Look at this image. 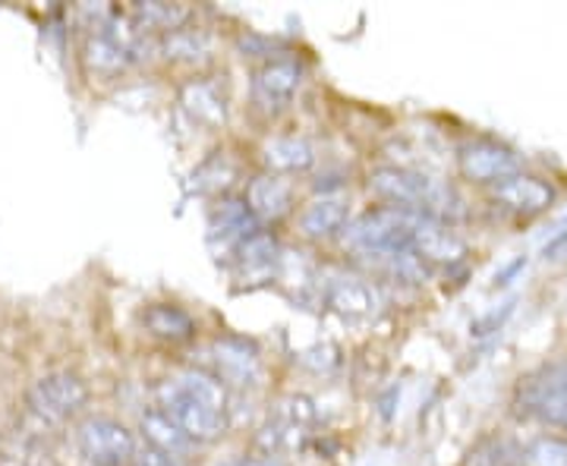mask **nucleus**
<instances>
[{
    "instance_id": "1",
    "label": "nucleus",
    "mask_w": 567,
    "mask_h": 466,
    "mask_svg": "<svg viewBox=\"0 0 567 466\" xmlns=\"http://www.w3.org/2000/svg\"><path fill=\"white\" fill-rule=\"evenodd\" d=\"M344 249L363 262H382L398 256H413L423 265H447L461 259L464 246L439 218L404 211V208H372L347 224Z\"/></svg>"
},
{
    "instance_id": "2",
    "label": "nucleus",
    "mask_w": 567,
    "mask_h": 466,
    "mask_svg": "<svg viewBox=\"0 0 567 466\" xmlns=\"http://www.w3.org/2000/svg\"><path fill=\"white\" fill-rule=\"evenodd\" d=\"M155 406L189 442H215L227 428V391L203 369H183L155 391Z\"/></svg>"
},
{
    "instance_id": "3",
    "label": "nucleus",
    "mask_w": 567,
    "mask_h": 466,
    "mask_svg": "<svg viewBox=\"0 0 567 466\" xmlns=\"http://www.w3.org/2000/svg\"><path fill=\"white\" fill-rule=\"evenodd\" d=\"M369 189L379 199H385L391 208H404V211H416L429 218H435L451 203V193L442 183L416 170H401V167H379L369 177Z\"/></svg>"
},
{
    "instance_id": "4",
    "label": "nucleus",
    "mask_w": 567,
    "mask_h": 466,
    "mask_svg": "<svg viewBox=\"0 0 567 466\" xmlns=\"http://www.w3.org/2000/svg\"><path fill=\"white\" fill-rule=\"evenodd\" d=\"M85 404H89V387L73 372L41 375L39 382L32 385V391H29L32 413L39 420H44V423H51V426H61L66 420H73L76 413H82Z\"/></svg>"
},
{
    "instance_id": "5",
    "label": "nucleus",
    "mask_w": 567,
    "mask_h": 466,
    "mask_svg": "<svg viewBox=\"0 0 567 466\" xmlns=\"http://www.w3.org/2000/svg\"><path fill=\"white\" fill-rule=\"evenodd\" d=\"M76 442L92 466H126L136 457L133 432L111 416H89L76 432Z\"/></svg>"
},
{
    "instance_id": "6",
    "label": "nucleus",
    "mask_w": 567,
    "mask_h": 466,
    "mask_svg": "<svg viewBox=\"0 0 567 466\" xmlns=\"http://www.w3.org/2000/svg\"><path fill=\"white\" fill-rule=\"evenodd\" d=\"M303 89V66L293 58H275L262 63L252 76V104L265 117L284 114Z\"/></svg>"
},
{
    "instance_id": "7",
    "label": "nucleus",
    "mask_w": 567,
    "mask_h": 466,
    "mask_svg": "<svg viewBox=\"0 0 567 466\" xmlns=\"http://www.w3.org/2000/svg\"><path fill=\"white\" fill-rule=\"evenodd\" d=\"M316 423V410L306 397H287L271 410L268 423L262 426L259 445H262L265 457H275L281 451H293L309 438V428Z\"/></svg>"
},
{
    "instance_id": "8",
    "label": "nucleus",
    "mask_w": 567,
    "mask_h": 466,
    "mask_svg": "<svg viewBox=\"0 0 567 466\" xmlns=\"http://www.w3.org/2000/svg\"><path fill=\"white\" fill-rule=\"evenodd\" d=\"M524 404L529 413L567 428V363L548 365L533 375L524 387Z\"/></svg>"
},
{
    "instance_id": "9",
    "label": "nucleus",
    "mask_w": 567,
    "mask_h": 466,
    "mask_svg": "<svg viewBox=\"0 0 567 466\" xmlns=\"http://www.w3.org/2000/svg\"><path fill=\"white\" fill-rule=\"evenodd\" d=\"M256 234H259V221L252 218L244 199H224L215 205V211L208 218V244L215 252H224V256L237 252Z\"/></svg>"
},
{
    "instance_id": "10",
    "label": "nucleus",
    "mask_w": 567,
    "mask_h": 466,
    "mask_svg": "<svg viewBox=\"0 0 567 466\" xmlns=\"http://www.w3.org/2000/svg\"><path fill=\"white\" fill-rule=\"evenodd\" d=\"M324 303L331 306V312H338L347 322H365L379 312L382 297L375 284H369L365 278L353 275H334L324 290Z\"/></svg>"
},
{
    "instance_id": "11",
    "label": "nucleus",
    "mask_w": 567,
    "mask_h": 466,
    "mask_svg": "<svg viewBox=\"0 0 567 466\" xmlns=\"http://www.w3.org/2000/svg\"><path fill=\"white\" fill-rule=\"evenodd\" d=\"M246 208L252 211V218L259 224L281 221L284 215H290L293 208V186L287 177L262 174L246 186Z\"/></svg>"
},
{
    "instance_id": "12",
    "label": "nucleus",
    "mask_w": 567,
    "mask_h": 466,
    "mask_svg": "<svg viewBox=\"0 0 567 466\" xmlns=\"http://www.w3.org/2000/svg\"><path fill=\"white\" fill-rule=\"evenodd\" d=\"M208 356H212V375L218 382H234V385H256L259 375H262V365L256 350H249L240 341H218V344L208 346Z\"/></svg>"
},
{
    "instance_id": "13",
    "label": "nucleus",
    "mask_w": 567,
    "mask_h": 466,
    "mask_svg": "<svg viewBox=\"0 0 567 466\" xmlns=\"http://www.w3.org/2000/svg\"><path fill=\"white\" fill-rule=\"evenodd\" d=\"M350 215V203L341 193H324L319 199L306 205L303 215H300V230H303L309 240H328L334 234H341Z\"/></svg>"
},
{
    "instance_id": "14",
    "label": "nucleus",
    "mask_w": 567,
    "mask_h": 466,
    "mask_svg": "<svg viewBox=\"0 0 567 466\" xmlns=\"http://www.w3.org/2000/svg\"><path fill=\"white\" fill-rule=\"evenodd\" d=\"M262 162L275 177L306 174L316 164V148L303 136H275L262 145Z\"/></svg>"
},
{
    "instance_id": "15",
    "label": "nucleus",
    "mask_w": 567,
    "mask_h": 466,
    "mask_svg": "<svg viewBox=\"0 0 567 466\" xmlns=\"http://www.w3.org/2000/svg\"><path fill=\"white\" fill-rule=\"evenodd\" d=\"M461 164H464L466 177H473V180H495L502 183L505 177L514 174V155L505 152V148H498V145H488V143H476L466 148L464 155H461Z\"/></svg>"
},
{
    "instance_id": "16",
    "label": "nucleus",
    "mask_w": 567,
    "mask_h": 466,
    "mask_svg": "<svg viewBox=\"0 0 567 466\" xmlns=\"http://www.w3.org/2000/svg\"><path fill=\"white\" fill-rule=\"evenodd\" d=\"M212 48L215 41L203 29H177V32H167L158 41V51H162L167 61L174 63H203L212 58Z\"/></svg>"
},
{
    "instance_id": "17",
    "label": "nucleus",
    "mask_w": 567,
    "mask_h": 466,
    "mask_svg": "<svg viewBox=\"0 0 567 466\" xmlns=\"http://www.w3.org/2000/svg\"><path fill=\"white\" fill-rule=\"evenodd\" d=\"M234 256H237L240 271H244L246 278H252V281L275 275V268L281 265V249H278V244H275L268 234H262V230H259L256 237H249Z\"/></svg>"
},
{
    "instance_id": "18",
    "label": "nucleus",
    "mask_w": 567,
    "mask_h": 466,
    "mask_svg": "<svg viewBox=\"0 0 567 466\" xmlns=\"http://www.w3.org/2000/svg\"><path fill=\"white\" fill-rule=\"evenodd\" d=\"M142 435L152 442V451H162L167 457H177L181 451L189 447V438H186L181 428L171 423V416L162 413L155 404L142 413Z\"/></svg>"
},
{
    "instance_id": "19",
    "label": "nucleus",
    "mask_w": 567,
    "mask_h": 466,
    "mask_svg": "<svg viewBox=\"0 0 567 466\" xmlns=\"http://www.w3.org/2000/svg\"><path fill=\"white\" fill-rule=\"evenodd\" d=\"M145 328L148 334L162 338V341H189L196 334V322L189 319V312H183L181 306H152L145 309Z\"/></svg>"
},
{
    "instance_id": "20",
    "label": "nucleus",
    "mask_w": 567,
    "mask_h": 466,
    "mask_svg": "<svg viewBox=\"0 0 567 466\" xmlns=\"http://www.w3.org/2000/svg\"><path fill=\"white\" fill-rule=\"evenodd\" d=\"M495 196L507 205V208H517V211H539L543 205H548L551 193L539 180L533 177H505L498 183Z\"/></svg>"
},
{
    "instance_id": "21",
    "label": "nucleus",
    "mask_w": 567,
    "mask_h": 466,
    "mask_svg": "<svg viewBox=\"0 0 567 466\" xmlns=\"http://www.w3.org/2000/svg\"><path fill=\"white\" fill-rule=\"evenodd\" d=\"M183 104L186 111L196 117V121L208 123V126H218L227 117V107H224V95L212 85V82H189L183 89Z\"/></svg>"
},
{
    "instance_id": "22",
    "label": "nucleus",
    "mask_w": 567,
    "mask_h": 466,
    "mask_svg": "<svg viewBox=\"0 0 567 466\" xmlns=\"http://www.w3.org/2000/svg\"><path fill=\"white\" fill-rule=\"evenodd\" d=\"M189 20V10L177 3H140L136 7V32H177Z\"/></svg>"
},
{
    "instance_id": "23",
    "label": "nucleus",
    "mask_w": 567,
    "mask_h": 466,
    "mask_svg": "<svg viewBox=\"0 0 567 466\" xmlns=\"http://www.w3.org/2000/svg\"><path fill=\"white\" fill-rule=\"evenodd\" d=\"M193 177H212V180L205 183V186H199L196 193H221V189H227L230 180L237 177V170L227 164V158H215V162L203 164Z\"/></svg>"
},
{
    "instance_id": "24",
    "label": "nucleus",
    "mask_w": 567,
    "mask_h": 466,
    "mask_svg": "<svg viewBox=\"0 0 567 466\" xmlns=\"http://www.w3.org/2000/svg\"><path fill=\"white\" fill-rule=\"evenodd\" d=\"M529 466H567V445L561 442H539L529 447Z\"/></svg>"
},
{
    "instance_id": "25",
    "label": "nucleus",
    "mask_w": 567,
    "mask_h": 466,
    "mask_svg": "<svg viewBox=\"0 0 567 466\" xmlns=\"http://www.w3.org/2000/svg\"><path fill=\"white\" fill-rule=\"evenodd\" d=\"M133 466H181L177 457H167L162 451H142L133 457Z\"/></svg>"
},
{
    "instance_id": "26",
    "label": "nucleus",
    "mask_w": 567,
    "mask_h": 466,
    "mask_svg": "<svg viewBox=\"0 0 567 466\" xmlns=\"http://www.w3.org/2000/svg\"><path fill=\"white\" fill-rule=\"evenodd\" d=\"M244 466H284L278 457H256V460H244Z\"/></svg>"
},
{
    "instance_id": "27",
    "label": "nucleus",
    "mask_w": 567,
    "mask_h": 466,
    "mask_svg": "<svg viewBox=\"0 0 567 466\" xmlns=\"http://www.w3.org/2000/svg\"><path fill=\"white\" fill-rule=\"evenodd\" d=\"M215 466H244V460H237V457H230V460H221V464Z\"/></svg>"
}]
</instances>
